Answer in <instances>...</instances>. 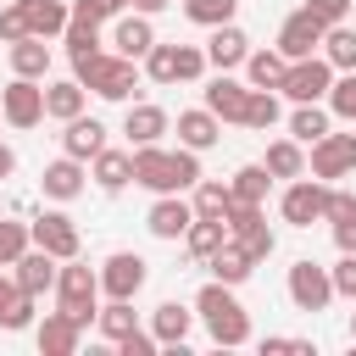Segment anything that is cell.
Returning <instances> with one entry per match:
<instances>
[{
  "label": "cell",
  "mask_w": 356,
  "mask_h": 356,
  "mask_svg": "<svg viewBox=\"0 0 356 356\" xmlns=\"http://www.w3.org/2000/svg\"><path fill=\"white\" fill-rule=\"evenodd\" d=\"M195 317L206 323V334L217 339V345H245L250 339V312L239 306V295H234V284H200V295H195Z\"/></svg>",
  "instance_id": "6da1fadb"
},
{
  "label": "cell",
  "mask_w": 356,
  "mask_h": 356,
  "mask_svg": "<svg viewBox=\"0 0 356 356\" xmlns=\"http://www.w3.org/2000/svg\"><path fill=\"white\" fill-rule=\"evenodd\" d=\"M72 78H78L89 95H100V100H134V95H139V67H134L128 56H117V50L78 56V61H72Z\"/></svg>",
  "instance_id": "7a4b0ae2"
},
{
  "label": "cell",
  "mask_w": 356,
  "mask_h": 356,
  "mask_svg": "<svg viewBox=\"0 0 356 356\" xmlns=\"http://www.w3.org/2000/svg\"><path fill=\"white\" fill-rule=\"evenodd\" d=\"M56 300H61V312L67 317H78V323H89V317H100V273H89V261H61V278H56Z\"/></svg>",
  "instance_id": "3957f363"
},
{
  "label": "cell",
  "mask_w": 356,
  "mask_h": 356,
  "mask_svg": "<svg viewBox=\"0 0 356 356\" xmlns=\"http://www.w3.org/2000/svg\"><path fill=\"white\" fill-rule=\"evenodd\" d=\"M328 89H334V67H328L323 50L289 61V72H284V83H278V95H289L295 106H306V100H328Z\"/></svg>",
  "instance_id": "277c9868"
},
{
  "label": "cell",
  "mask_w": 356,
  "mask_h": 356,
  "mask_svg": "<svg viewBox=\"0 0 356 356\" xmlns=\"http://www.w3.org/2000/svg\"><path fill=\"white\" fill-rule=\"evenodd\" d=\"M145 278H150V261L139 250H111L100 261V295L106 300H134L145 289Z\"/></svg>",
  "instance_id": "5b68a950"
},
{
  "label": "cell",
  "mask_w": 356,
  "mask_h": 356,
  "mask_svg": "<svg viewBox=\"0 0 356 356\" xmlns=\"http://www.w3.org/2000/svg\"><path fill=\"white\" fill-rule=\"evenodd\" d=\"M284 289H289L295 312H328V300H334V273H328V267H317L312 256H300V261L289 267Z\"/></svg>",
  "instance_id": "8992f818"
},
{
  "label": "cell",
  "mask_w": 356,
  "mask_h": 356,
  "mask_svg": "<svg viewBox=\"0 0 356 356\" xmlns=\"http://www.w3.org/2000/svg\"><path fill=\"white\" fill-rule=\"evenodd\" d=\"M278 211H284L289 228H312V222H323V211H328V184H323V178H306V172L289 178Z\"/></svg>",
  "instance_id": "52a82bcc"
},
{
  "label": "cell",
  "mask_w": 356,
  "mask_h": 356,
  "mask_svg": "<svg viewBox=\"0 0 356 356\" xmlns=\"http://www.w3.org/2000/svg\"><path fill=\"white\" fill-rule=\"evenodd\" d=\"M306 172L312 178H323V184H334V178H350L356 172V134H323L317 145H312V161H306Z\"/></svg>",
  "instance_id": "ba28073f"
},
{
  "label": "cell",
  "mask_w": 356,
  "mask_h": 356,
  "mask_svg": "<svg viewBox=\"0 0 356 356\" xmlns=\"http://www.w3.org/2000/svg\"><path fill=\"white\" fill-rule=\"evenodd\" d=\"M323 33H328V22H323L312 6H300V11H289V17H284V28H278V50H284L289 61L317 56V50H323Z\"/></svg>",
  "instance_id": "9c48e42d"
},
{
  "label": "cell",
  "mask_w": 356,
  "mask_h": 356,
  "mask_svg": "<svg viewBox=\"0 0 356 356\" xmlns=\"http://www.w3.org/2000/svg\"><path fill=\"white\" fill-rule=\"evenodd\" d=\"M0 111L11 128H39L44 122V83L39 78H11L0 89Z\"/></svg>",
  "instance_id": "30bf717a"
},
{
  "label": "cell",
  "mask_w": 356,
  "mask_h": 356,
  "mask_svg": "<svg viewBox=\"0 0 356 356\" xmlns=\"http://www.w3.org/2000/svg\"><path fill=\"white\" fill-rule=\"evenodd\" d=\"M28 228H33V245H39V250H50L56 261H72V256L83 250V239H78V222H72L67 211H39Z\"/></svg>",
  "instance_id": "8fae6325"
},
{
  "label": "cell",
  "mask_w": 356,
  "mask_h": 356,
  "mask_svg": "<svg viewBox=\"0 0 356 356\" xmlns=\"http://www.w3.org/2000/svg\"><path fill=\"white\" fill-rule=\"evenodd\" d=\"M11 278H17V289H28V295H44V289H56V278H61V261H56L50 250L28 245V250L11 261Z\"/></svg>",
  "instance_id": "7c38bea8"
},
{
  "label": "cell",
  "mask_w": 356,
  "mask_h": 356,
  "mask_svg": "<svg viewBox=\"0 0 356 356\" xmlns=\"http://www.w3.org/2000/svg\"><path fill=\"white\" fill-rule=\"evenodd\" d=\"M189 222H195V200H184V195H156V206H150V217H145V228H150L156 239H184Z\"/></svg>",
  "instance_id": "4fadbf2b"
},
{
  "label": "cell",
  "mask_w": 356,
  "mask_h": 356,
  "mask_svg": "<svg viewBox=\"0 0 356 356\" xmlns=\"http://www.w3.org/2000/svg\"><path fill=\"white\" fill-rule=\"evenodd\" d=\"M134 184L156 189V195H178L172 189V150L161 145H134Z\"/></svg>",
  "instance_id": "5bb4252c"
},
{
  "label": "cell",
  "mask_w": 356,
  "mask_h": 356,
  "mask_svg": "<svg viewBox=\"0 0 356 356\" xmlns=\"http://www.w3.org/2000/svg\"><path fill=\"white\" fill-rule=\"evenodd\" d=\"M245 56H250V33H245V28H234V22L211 28V39H206V61H211L217 72H234V67H245Z\"/></svg>",
  "instance_id": "9a60e30c"
},
{
  "label": "cell",
  "mask_w": 356,
  "mask_h": 356,
  "mask_svg": "<svg viewBox=\"0 0 356 356\" xmlns=\"http://www.w3.org/2000/svg\"><path fill=\"white\" fill-rule=\"evenodd\" d=\"M83 178H89L83 161L61 150V161H50V167L39 172V189H44V200H78V195H83Z\"/></svg>",
  "instance_id": "2e32d148"
},
{
  "label": "cell",
  "mask_w": 356,
  "mask_h": 356,
  "mask_svg": "<svg viewBox=\"0 0 356 356\" xmlns=\"http://www.w3.org/2000/svg\"><path fill=\"white\" fill-rule=\"evenodd\" d=\"M78 334H83V323H78V317H67L61 306H56V312H44V323L33 328V339H39V350H44V356H72V350H78Z\"/></svg>",
  "instance_id": "e0dca14e"
},
{
  "label": "cell",
  "mask_w": 356,
  "mask_h": 356,
  "mask_svg": "<svg viewBox=\"0 0 356 356\" xmlns=\"http://www.w3.org/2000/svg\"><path fill=\"white\" fill-rule=\"evenodd\" d=\"M245 100H250V83H239L228 72H217L206 83V111H217L222 122H245Z\"/></svg>",
  "instance_id": "ac0fdd59"
},
{
  "label": "cell",
  "mask_w": 356,
  "mask_h": 356,
  "mask_svg": "<svg viewBox=\"0 0 356 356\" xmlns=\"http://www.w3.org/2000/svg\"><path fill=\"white\" fill-rule=\"evenodd\" d=\"M111 44H117V56H128V61H145V56H150V44H156V28H150V17H145V11H134V17H117V28H111Z\"/></svg>",
  "instance_id": "d6986e66"
},
{
  "label": "cell",
  "mask_w": 356,
  "mask_h": 356,
  "mask_svg": "<svg viewBox=\"0 0 356 356\" xmlns=\"http://www.w3.org/2000/svg\"><path fill=\"white\" fill-rule=\"evenodd\" d=\"M172 128V117L161 111V106H145V100H134L128 106V117H122V134H128V145H161V134Z\"/></svg>",
  "instance_id": "ffe728a7"
},
{
  "label": "cell",
  "mask_w": 356,
  "mask_h": 356,
  "mask_svg": "<svg viewBox=\"0 0 356 356\" xmlns=\"http://www.w3.org/2000/svg\"><path fill=\"white\" fill-rule=\"evenodd\" d=\"M217 139H222V117H217V111H206V106L178 111V145H189V150H211Z\"/></svg>",
  "instance_id": "44dd1931"
},
{
  "label": "cell",
  "mask_w": 356,
  "mask_h": 356,
  "mask_svg": "<svg viewBox=\"0 0 356 356\" xmlns=\"http://www.w3.org/2000/svg\"><path fill=\"white\" fill-rule=\"evenodd\" d=\"M61 150L78 156V161H95V156L106 150V122H100V117H72L67 134H61Z\"/></svg>",
  "instance_id": "7402d4cb"
},
{
  "label": "cell",
  "mask_w": 356,
  "mask_h": 356,
  "mask_svg": "<svg viewBox=\"0 0 356 356\" xmlns=\"http://www.w3.org/2000/svg\"><path fill=\"white\" fill-rule=\"evenodd\" d=\"M150 328H156V339H161L167 350H184V339H189V328H195V312L178 306V300H161V306L150 312Z\"/></svg>",
  "instance_id": "603a6c76"
},
{
  "label": "cell",
  "mask_w": 356,
  "mask_h": 356,
  "mask_svg": "<svg viewBox=\"0 0 356 356\" xmlns=\"http://www.w3.org/2000/svg\"><path fill=\"white\" fill-rule=\"evenodd\" d=\"M284 72H289V56L273 44V50H250L245 56V83L250 89H278L284 83Z\"/></svg>",
  "instance_id": "cb8c5ba5"
},
{
  "label": "cell",
  "mask_w": 356,
  "mask_h": 356,
  "mask_svg": "<svg viewBox=\"0 0 356 356\" xmlns=\"http://www.w3.org/2000/svg\"><path fill=\"white\" fill-rule=\"evenodd\" d=\"M206 267H211V278H217V284H234V289L256 273V261L245 256V245H239V239H222V245H217V256H211Z\"/></svg>",
  "instance_id": "d4e9b609"
},
{
  "label": "cell",
  "mask_w": 356,
  "mask_h": 356,
  "mask_svg": "<svg viewBox=\"0 0 356 356\" xmlns=\"http://www.w3.org/2000/svg\"><path fill=\"white\" fill-rule=\"evenodd\" d=\"M22 11H28V33H39V39H56L72 22V6L67 0H22Z\"/></svg>",
  "instance_id": "484cf974"
},
{
  "label": "cell",
  "mask_w": 356,
  "mask_h": 356,
  "mask_svg": "<svg viewBox=\"0 0 356 356\" xmlns=\"http://www.w3.org/2000/svg\"><path fill=\"white\" fill-rule=\"evenodd\" d=\"M6 56H11V72H17V78H44V72H50V44H44L39 33L6 44Z\"/></svg>",
  "instance_id": "4316f807"
},
{
  "label": "cell",
  "mask_w": 356,
  "mask_h": 356,
  "mask_svg": "<svg viewBox=\"0 0 356 356\" xmlns=\"http://www.w3.org/2000/svg\"><path fill=\"white\" fill-rule=\"evenodd\" d=\"M83 83L78 78H61V83H44V117H56V122H72V117H83Z\"/></svg>",
  "instance_id": "83f0119b"
},
{
  "label": "cell",
  "mask_w": 356,
  "mask_h": 356,
  "mask_svg": "<svg viewBox=\"0 0 356 356\" xmlns=\"http://www.w3.org/2000/svg\"><path fill=\"white\" fill-rule=\"evenodd\" d=\"M106 195H117V189H128L134 184V150H100L95 156V172H89Z\"/></svg>",
  "instance_id": "f1b7e54d"
},
{
  "label": "cell",
  "mask_w": 356,
  "mask_h": 356,
  "mask_svg": "<svg viewBox=\"0 0 356 356\" xmlns=\"http://www.w3.org/2000/svg\"><path fill=\"white\" fill-rule=\"evenodd\" d=\"M222 239H228V222H222V217H195L189 234H184V250H189L195 261H211Z\"/></svg>",
  "instance_id": "f546056e"
},
{
  "label": "cell",
  "mask_w": 356,
  "mask_h": 356,
  "mask_svg": "<svg viewBox=\"0 0 356 356\" xmlns=\"http://www.w3.org/2000/svg\"><path fill=\"white\" fill-rule=\"evenodd\" d=\"M261 167H267L273 178H300V172H306V145H300V139H273L267 156H261Z\"/></svg>",
  "instance_id": "4dcf8cb0"
},
{
  "label": "cell",
  "mask_w": 356,
  "mask_h": 356,
  "mask_svg": "<svg viewBox=\"0 0 356 356\" xmlns=\"http://www.w3.org/2000/svg\"><path fill=\"white\" fill-rule=\"evenodd\" d=\"M228 189H234V200H245V206H261V200H267V189H273V172H267L261 161H245V167L228 178Z\"/></svg>",
  "instance_id": "1f68e13d"
},
{
  "label": "cell",
  "mask_w": 356,
  "mask_h": 356,
  "mask_svg": "<svg viewBox=\"0 0 356 356\" xmlns=\"http://www.w3.org/2000/svg\"><path fill=\"white\" fill-rule=\"evenodd\" d=\"M189 200H195V217H228L234 189H228V178H222V184H217V178H200V184L189 189Z\"/></svg>",
  "instance_id": "d6a6232c"
},
{
  "label": "cell",
  "mask_w": 356,
  "mask_h": 356,
  "mask_svg": "<svg viewBox=\"0 0 356 356\" xmlns=\"http://www.w3.org/2000/svg\"><path fill=\"white\" fill-rule=\"evenodd\" d=\"M328 134V111L317 106V100H306V106H295L289 111V139H300V145H317Z\"/></svg>",
  "instance_id": "836d02e7"
},
{
  "label": "cell",
  "mask_w": 356,
  "mask_h": 356,
  "mask_svg": "<svg viewBox=\"0 0 356 356\" xmlns=\"http://www.w3.org/2000/svg\"><path fill=\"white\" fill-rule=\"evenodd\" d=\"M228 239H239V245H245V256H250L256 267H261V261H267V256L278 250V234L267 228V217H256V222H245V228H234Z\"/></svg>",
  "instance_id": "e575fe53"
},
{
  "label": "cell",
  "mask_w": 356,
  "mask_h": 356,
  "mask_svg": "<svg viewBox=\"0 0 356 356\" xmlns=\"http://www.w3.org/2000/svg\"><path fill=\"white\" fill-rule=\"evenodd\" d=\"M95 323H100V339H111V345H117V339H128V334L139 328V317H134V300H106Z\"/></svg>",
  "instance_id": "d590c367"
},
{
  "label": "cell",
  "mask_w": 356,
  "mask_h": 356,
  "mask_svg": "<svg viewBox=\"0 0 356 356\" xmlns=\"http://www.w3.org/2000/svg\"><path fill=\"white\" fill-rule=\"evenodd\" d=\"M323 56H328V67H334V72H350V67H356V28L334 22V28L323 33Z\"/></svg>",
  "instance_id": "8d00e7d4"
},
{
  "label": "cell",
  "mask_w": 356,
  "mask_h": 356,
  "mask_svg": "<svg viewBox=\"0 0 356 356\" xmlns=\"http://www.w3.org/2000/svg\"><path fill=\"white\" fill-rule=\"evenodd\" d=\"M273 122H278V89H250V100H245V128L267 134Z\"/></svg>",
  "instance_id": "74e56055"
},
{
  "label": "cell",
  "mask_w": 356,
  "mask_h": 356,
  "mask_svg": "<svg viewBox=\"0 0 356 356\" xmlns=\"http://www.w3.org/2000/svg\"><path fill=\"white\" fill-rule=\"evenodd\" d=\"M234 11H239V0H184V17L200 28H222V22H234Z\"/></svg>",
  "instance_id": "f35d334b"
},
{
  "label": "cell",
  "mask_w": 356,
  "mask_h": 356,
  "mask_svg": "<svg viewBox=\"0 0 356 356\" xmlns=\"http://www.w3.org/2000/svg\"><path fill=\"white\" fill-rule=\"evenodd\" d=\"M145 78L150 83H178V44H150V56H145Z\"/></svg>",
  "instance_id": "ab89813d"
},
{
  "label": "cell",
  "mask_w": 356,
  "mask_h": 356,
  "mask_svg": "<svg viewBox=\"0 0 356 356\" xmlns=\"http://www.w3.org/2000/svg\"><path fill=\"white\" fill-rule=\"evenodd\" d=\"M61 39H67V56H72V61H78V56H95V50H100V22H83V17H72Z\"/></svg>",
  "instance_id": "60d3db41"
},
{
  "label": "cell",
  "mask_w": 356,
  "mask_h": 356,
  "mask_svg": "<svg viewBox=\"0 0 356 356\" xmlns=\"http://www.w3.org/2000/svg\"><path fill=\"white\" fill-rule=\"evenodd\" d=\"M33 300H39V295L17 289V295L0 306V328H6V334H22V328H33Z\"/></svg>",
  "instance_id": "b9f144b4"
},
{
  "label": "cell",
  "mask_w": 356,
  "mask_h": 356,
  "mask_svg": "<svg viewBox=\"0 0 356 356\" xmlns=\"http://www.w3.org/2000/svg\"><path fill=\"white\" fill-rule=\"evenodd\" d=\"M33 245V228L28 222H11V217H0V267H11L22 250Z\"/></svg>",
  "instance_id": "7bdbcfd3"
},
{
  "label": "cell",
  "mask_w": 356,
  "mask_h": 356,
  "mask_svg": "<svg viewBox=\"0 0 356 356\" xmlns=\"http://www.w3.org/2000/svg\"><path fill=\"white\" fill-rule=\"evenodd\" d=\"M328 111L356 122V67L350 72H334V89H328Z\"/></svg>",
  "instance_id": "ee69618b"
},
{
  "label": "cell",
  "mask_w": 356,
  "mask_h": 356,
  "mask_svg": "<svg viewBox=\"0 0 356 356\" xmlns=\"http://www.w3.org/2000/svg\"><path fill=\"white\" fill-rule=\"evenodd\" d=\"M17 39H28V11H22V0L0 6V44H17Z\"/></svg>",
  "instance_id": "f6af8a7d"
},
{
  "label": "cell",
  "mask_w": 356,
  "mask_h": 356,
  "mask_svg": "<svg viewBox=\"0 0 356 356\" xmlns=\"http://www.w3.org/2000/svg\"><path fill=\"white\" fill-rule=\"evenodd\" d=\"M206 67H211L206 61V44H178V83H195Z\"/></svg>",
  "instance_id": "bcb514c9"
},
{
  "label": "cell",
  "mask_w": 356,
  "mask_h": 356,
  "mask_svg": "<svg viewBox=\"0 0 356 356\" xmlns=\"http://www.w3.org/2000/svg\"><path fill=\"white\" fill-rule=\"evenodd\" d=\"M328 273H334V295L356 300V250H339V261H334Z\"/></svg>",
  "instance_id": "7dc6e473"
},
{
  "label": "cell",
  "mask_w": 356,
  "mask_h": 356,
  "mask_svg": "<svg viewBox=\"0 0 356 356\" xmlns=\"http://www.w3.org/2000/svg\"><path fill=\"white\" fill-rule=\"evenodd\" d=\"M156 345H161V339H156V328H134L128 339H117V350H122V356H156Z\"/></svg>",
  "instance_id": "c3c4849f"
},
{
  "label": "cell",
  "mask_w": 356,
  "mask_h": 356,
  "mask_svg": "<svg viewBox=\"0 0 356 356\" xmlns=\"http://www.w3.org/2000/svg\"><path fill=\"white\" fill-rule=\"evenodd\" d=\"M345 217H356V195L328 184V211H323V222H345Z\"/></svg>",
  "instance_id": "681fc988"
},
{
  "label": "cell",
  "mask_w": 356,
  "mask_h": 356,
  "mask_svg": "<svg viewBox=\"0 0 356 356\" xmlns=\"http://www.w3.org/2000/svg\"><path fill=\"white\" fill-rule=\"evenodd\" d=\"M122 6L117 0H72V17H83V22H106V17H117Z\"/></svg>",
  "instance_id": "f907efd6"
},
{
  "label": "cell",
  "mask_w": 356,
  "mask_h": 356,
  "mask_svg": "<svg viewBox=\"0 0 356 356\" xmlns=\"http://www.w3.org/2000/svg\"><path fill=\"white\" fill-rule=\"evenodd\" d=\"M306 6H312V11H317V17H323V22H328V28H334V22H345V17H350V0H306Z\"/></svg>",
  "instance_id": "816d5d0a"
},
{
  "label": "cell",
  "mask_w": 356,
  "mask_h": 356,
  "mask_svg": "<svg viewBox=\"0 0 356 356\" xmlns=\"http://www.w3.org/2000/svg\"><path fill=\"white\" fill-rule=\"evenodd\" d=\"M334 245H339V250H356V217L334 222Z\"/></svg>",
  "instance_id": "f5cc1de1"
},
{
  "label": "cell",
  "mask_w": 356,
  "mask_h": 356,
  "mask_svg": "<svg viewBox=\"0 0 356 356\" xmlns=\"http://www.w3.org/2000/svg\"><path fill=\"white\" fill-rule=\"evenodd\" d=\"M11 172H17V150H11V145H0V178H11Z\"/></svg>",
  "instance_id": "db71d44e"
},
{
  "label": "cell",
  "mask_w": 356,
  "mask_h": 356,
  "mask_svg": "<svg viewBox=\"0 0 356 356\" xmlns=\"http://www.w3.org/2000/svg\"><path fill=\"white\" fill-rule=\"evenodd\" d=\"M172 0H134V11H145V17H156V11H167Z\"/></svg>",
  "instance_id": "11a10c76"
},
{
  "label": "cell",
  "mask_w": 356,
  "mask_h": 356,
  "mask_svg": "<svg viewBox=\"0 0 356 356\" xmlns=\"http://www.w3.org/2000/svg\"><path fill=\"white\" fill-rule=\"evenodd\" d=\"M11 295H17V278H11V273H6V267H0V306H6V300H11Z\"/></svg>",
  "instance_id": "9f6ffc18"
},
{
  "label": "cell",
  "mask_w": 356,
  "mask_h": 356,
  "mask_svg": "<svg viewBox=\"0 0 356 356\" xmlns=\"http://www.w3.org/2000/svg\"><path fill=\"white\" fill-rule=\"evenodd\" d=\"M350 334H356V317H350Z\"/></svg>",
  "instance_id": "6f0895ef"
},
{
  "label": "cell",
  "mask_w": 356,
  "mask_h": 356,
  "mask_svg": "<svg viewBox=\"0 0 356 356\" xmlns=\"http://www.w3.org/2000/svg\"><path fill=\"white\" fill-rule=\"evenodd\" d=\"M0 122H6V111H0Z\"/></svg>",
  "instance_id": "680465c9"
}]
</instances>
